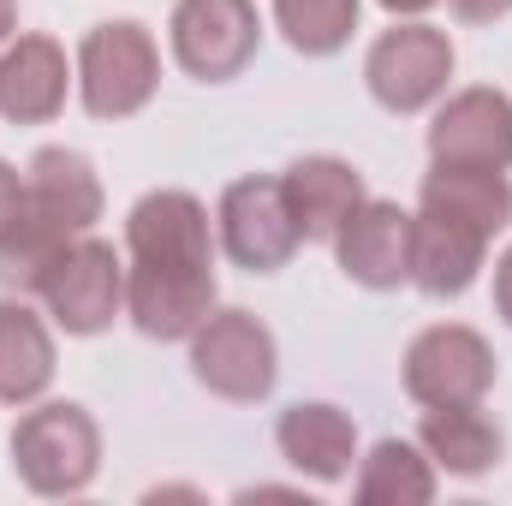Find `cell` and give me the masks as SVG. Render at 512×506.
<instances>
[{"label": "cell", "instance_id": "cell-4", "mask_svg": "<svg viewBox=\"0 0 512 506\" xmlns=\"http://www.w3.org/2000/svg\"><path fill=\"white\" fill-rule=\"evenodd\" d=\"M78 102L90 120H137L161 90V48L155 30L137 18H102L78 42Z\"/></svg>", "mask_w": 512, "mask_h": 506}, {"label": "cell", "instance_id": "cell-11", "mask_svg": "<svg viewBox=\"0 0 512 506\" xmlns=\"http://www.w3.org/2000/svg\"><path fill=\"white\" fill-rule=\"evenodd\" d=\"M429 167H512V96L495 84H471L435 102L429 120Z\"/></svg>", "mask_w": 512, "mask_h": 506}, {"label": "cell", "instance_id": "cell-3", "mask_svg": "<svg viewBox=\"0 0 512 506\" xmlns=\"http://www.w3.org/2000/svg\"><path fill=\"white\" fill-rule=\"evenodd\" d=\"M12 471L30 495H84L102 471V423L78 399H36L12 429Z\"/></svg>", "mask_w": 512, "mask_h": 506}, {"label": "cell", "instance_id": "cell-15", "mask_svg": "<svg viewBox=\"0 0 512 506\" xmlns=\"http://www.w3.org/2000/svg\"><path fill=\"white\" fill-rule=\"evenodd\" d=\"M280 191H286V209H292L304 245H334V233H340V227L352 221V209L370 197V191H364V173H358L346 155H298V161L280 173Z\"/></svg>", "mask_w": 512, "mask_h": 506}, {"label": "cell", "instance_id": "cell-13", "mask_svg": "<svg viewBox=\"0 0 512 506\" xmlns=\"http://www.w3.org/2000/svg\"><path fill=\"white\" fill-rule=\"evenodd\" d=\"M78 72L66 60V48L42 30H24L0 48V120L6 126H48L60 120L66 96H72Z\"/></svg>", "mask_w": 512, "mask_h": 506}, {"label": "cell", "instance_id": "cell-14", "mask_svg": "<svg viewBox=\"0 0 512 506\" xmlns=\"http://www.w3.org/2000/svg\"><path fill=\"white\" fill-rule=\"evenodd\" d=\"M274 447H280V459H286L298 477H310V483H346L352 465H358V453H364L352 411H340V405H328V399H298V405H286L280 423H274Z\"/></svg>", "mask_w": 512, "mask_h": 506}, {"label": "cell", "instance_id": "cell-22", "mask_svg": "<svg viewBox=\"0 0 512 506\" xmlns=\"http://www.w3.org/2000/svg\"><path fill=\"white\" fill-rule=\"evenodd\" d=\"M447 12H453L459 24H501L512 12V0H447Z\"/></svg>", "mask_w": 512, "mask_h": 506}, {"label": "cell", "instance_id": "cell-10", "mask_svg": "<svg viewBox=\"0 0 512 506\" xmlns=\"http://www.w3.org/2000/svg\"><path fill=\"white\" fill-rule=\"evenodd\" d=\"M399 381L417 405H477L495 387V346L465 322H435L405 346Z\"/></svg>", "mask_w": 512, "mask_h": 506}, {"label": "cell", "instance_id": "cell-20", "mask_svg": "<svg viewBox=\"0 0 512 506\" xmlns=\"http://www.w3.org/2000/svg\"><path fill=\"white\" fill-rule=\"evenodd\" d=\"M435 489H441V471H435V459L423 453V441L382 435L370 453H358L352 495L364 506H429Z\"/></svg>", "mask_w": 512, "mask_h": 506}, {"label": "cell", "instance_id": "cell-21", "mask_svg": "<svg viewBox=\"0 0 512 506\" xmlns=\"http://www.w3.org/2000/svg\"><path fill=\"white\" fill-rule=\"evenodd\" d=\"M364 0H274V24L304 60H328L358 36Z\"/></svg>", "mask_w": 512, "mask_h": 506}, {"label": "cell", "instance_id": "cell-7", "mask_svg": "<svg viewBox=\"0 0 512 506\" xmlns=\"http://www.w3.org/2000/svg\"><path fill=\"white\" fill-rule=\"evenodd\" d=\"M453 36L423 24V18H393V30H382L364 54V84L376 96V108L387 114H429L447 84H453Z\"/></svg>", "mask_w": 512, "mask_h": 506}, {"label": "cell", "instance_id": "cell-19", "mask_svg": "<svg viewBox=\"0 0 512 506\" xmlns=\"http://www.w3.org/2000/svg\"><path fill=\"white\" fill-rule=\"evenodd\" d=\"M417 209L465 221V227L495 239V233L512 227V185L507 173H489V167H429V179L417 191Z\"/></svg>", "mask_w": 512, "mask_h": 506}, {"label": "cell", "instance_id": "cell-5", "mask_svg": "<svg viewBox=\"0 0 512 506\" xmlns=\"http://www.w3.org/2000/svg\"><path fill=\"white\" fill-rule=\"evenodd\" d=\"M191 376L227 405H262L280 381V346L268 334V322H256L239 304H215L197 328H191Z\"/></svg>", "mask_w": 512, "mask_h": 506}, {"label": "cell", "instance_id": "cell-16", "mask_svg": "<svg viewBox=\"0 0 512 506\" xmlns=\"http://www.w3.org/2000/svg\"><path fill=\"white\" fill-rule=\"evenodd\" d=\"M489 233L465 227V221H447V215H411V286L423 298H465L489 262Z\"/></svg>", "mask_w": 512, "mask_h": 506}, {"label": "cell", "instance_id": "cell-8", "mask_svg": "<svg viewBox=\"0 0 512 506\" xmlns=\"http://www.w3.org/2000/svg\"><path fill=\"white\" fill-rule=\"evenodd\" d=\"M167 48L185 78L197 84H233L262 48L256 0H173Z\"/></svg>", "mask_w": 512, "mask_h": 506}, {"label": "cell", "instance_id": "cell-18", "mask_svg": "<svg viewBox=\"0 0 512 506\" xmlns=\"http://www.w3.org/2000/svg\"><path fill=\"white\" fill-rule=\"evenodd\" d=\"M417 441L435 459V471H447V477H489L507 459V435L483 411V399L477 405H423Z\"/></svg>", "mask_w": 512, "mask_h": 506}, {"label": "cell", "instance_id": "cell-6", "mask_svg": "<svg viewBox=\"0 0 512 506\" xmlns=\"http://www.w3.org/2000/svg\"><path fill=\"white\" fill-rule=\"evenodd\" d=\"M36 298L60 334L96 340L114 328V316H126V256L108 239L84 233L48 262V274L36 280Z\"/></svg>", "mask_w": 512, "mask_h": 506}, {"label": "cell", "instance_id": "cell-1", "mask_svg": "<svg viewBox=\"0 0 512 506\" xmlns=\"http://www.w3.org/2000/svg\"><path fill=\"white\" fill-rule=\"evenodd\" d=\"M215 221L197 191L161 185L126 209V316L143 340H191L215 310Z\"/></svg>", "mask_w": 512, "mask_h": 506}, {"label": "cell", "instance_id": "cell-2", "mask_svg": "<svg viewBox=\"0 0 512 506\" xmlns=\"http://www.w3.org/2000/svg\"><path fill=\"white\" fill-rule=\"evenodd\" d=\"M108 197H102V173L84 149L66 143H42L24 167V197L12 227L0 233V286L6 292H36V280L48 274V262L66 251L72 239H84L102 221Z\"/></svg>", "mask_w": 512, "mask_h": 506}, {"label": "cell", "instance_id": "cell-12", "mask_svg": "<svg viewBox=\"0 0 512 506\" xmlns=\"http://www.w3.org/2000/svg\"><path fill=\"white\" fill-rule=\"evenodd\" d=\"M334 262L364 292L411 286V209H399L387 197H364L352 209V221L334 233Z\"/></svg>", "mask_w": 512, "mask_h": 506}, {"label": "cell", "instance_id": "cell-23", "mask_svg": "<svg viewBox=\"0 0 512 506\" xmlns=\"http://www.w3.org/2000/svg\"><path fill=\"white\" fill-rule=\"evenodd\" d=\"M18 197H24V173H18L12 161H0V233H6L12 215H18Z\"/></svg>", "mask_w": 512, "mask_h": 506}, {"label": "cell", "instance_id": "cell-17", "mask_svg": "<svg viewBox=\"0 0 512 506\" xmlns=\"http://www.w3.org/2000/svg\"><path fill=\"white\" fill-rule=\"evenodd\" d=\"M54 322L30 310L24 292L0 298V405H36L54 387Z\"/></svg>", "mask_w": 512, "mask_h": 506}, {"label": "cell", "instance_id": "cell-9", "mask_svg": "<svg viewBox=\"0 0 512 506\" xmlns=\"http://www.w3.org/2000/svg\"><path fill=\"white\" fill-rule=\"evenodd\" d=\"M215 239L233 268L245 274H280L292 251L304 245L298 239V221L286 209V191H280V173H245L221 191L215 203Z\"/></svg>", "mask_w": 512, "mask_h": 506}, {"label": "cell", "instance_id": "cell-26", "mask_svg": "<svg viewBox=\"0 0 512 506\" xmlns=\"http://www.w3.org/2000/svg\"><path fill=\"white\" fill-rule=\"evenodd\" d=\"M18 36V0H0V48Z\"/></svg>", "mask_w": 512, "mask_h": 506}, {"label": "cell", "instance_id": "cell-25", "mask_svg": "<svg viewBox=\"0 0 512 506\" xmlns=\"http://www.w3.org/2000/svg\"><path fill=\"white\" fill-rule=\"evenodd\" d=\"M382 12H393V18H423L429 6H441V0H376Z\"/></svg>", "mask_w": 512, "mask_h": 506}, {"label": "cell", "instance_id": "cell-24", "mask_svg": "<svg viewBox=\"0 0 512 506\" xmlns=\"http://www.w3.org/2000/svg\"><path fill=\"white\" fill-rule=\"evenodd\" d=\"M495 316L512 328V245L495 256Z\"/></svg>", "mask_w": 512, "mask_h": 506}]
</instances>
